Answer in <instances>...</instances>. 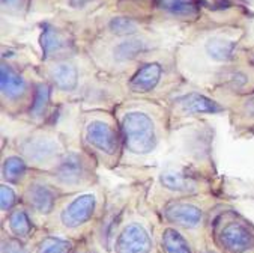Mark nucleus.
<instances>
[{
	"label": "nucleus",
	"instance_id": "f257e3e1",
	"mask_svg": "<svg viewBox=\"0 0 254 253\" xmlns=\"http://www.w3.org/2000/svg\"><path fill=\"white\" fill-rule=\"evenodd\" d=\"M125 146L132 154H149L157 145L155 124L147 113L128 112L122 118Z\"/></svg>",
	"mask_w": 254,
	"mask_h": 253
},
{
	"label": "nucleus",
	"instance_id": "f03ea898",
	"mask_svg": "<svg viewBox=\"0 0 254 253\" xmlns=\"http://www.w3.org/2000/svg\"><path fill=\"white\" fill-rule=\"evenodd\" d=\"M218 243L229 253H247L254 249V232L241 222H229L221 228Z\"/></svg>",
	"mask_w": 254,
	"mask_h": 253
},
{
	"label": "nucleus",
	"instance_id": "7ed1b4c3",
	"mask_svg": "<svg viewBox=\"0 0 254 253\" xmlns=\"http://www.w3.org/2000/svg\"><path fill=\"white\" fill-rule=\"evenodd\" d=\"M96 199L93 194H81L71 200L61 213V222L69 229L84 225L95 213Z\"/></svg>",
	"mask_w": 254,
	"mask_h": 253
},
{
	"label": "nucleus",
	"instance_id": "20e7f679",
	"mask_svg": "<svg viewBox=\"0 0 254 253\" xmlns=\"http://www.w3.org/2000/svg\"><path fill=\"white\" fill-rule=\"evenodd\" d=\"M150 247L149 234L138 223L127 225L116 241V253H149Z\"/></svg>",
	"mask_w": 254,
	"mask_h": 253
},
{
	"label": "nucleus",
	"instance_id": "39448f33",
	"mask_svg": "<svg viewBox=\"0 0 254 253\" xmlns=\"http://www.w3.org/2000/svg\"><path fill=\"white\" fill-rule=\"evenodd\" d=\"M86 140L103 154L113 156L118 151V136L104 121H92L86 127Z\"/></svg>",
	"mask_w": 254,
	"mask_h": 253
},
{
	"label": "nucleus",
	"instance_id": "423d86ee",
	"mask_svg": "<svg viewBox=\"0 0 254 253\" xmlns=\"http://www.w3.org/2000/svg\"><path fill=\"white\" fill-rule=\"evenodd\" d=\"M178 106L181 107V110L184 113L188 115H201V113H220L224 112V107L221 104H218L217 101L200 95L197 92H191L187 93L181 98H178Z\"/></svg>",
	"mask_w": 254,
	"mask_h": 253
},
{
	"label": "nucleus",
	"instance_id": "0eeeda50",
	"mask_svg": "<svg viewBox=\"0 0 254 253\" xmlns=\"http://www.w3.org/2000/svg\"><path fill=\"white\" fill-rule=\"evenodd\" d=\"M161 74H163V68L160 64L157 62H150L143 65L129 80V87L134 92H149L152 89H155L157 84L161 80Z\"/></svg>",
	"mask_w": 254,
	"mask_h": 253
},
{
	"label": "nucleus",
	"instance_id": "6e6552de",
	"mask_svg": "<svg viewBox=\"0 0 254 253\" xmlns=\"http://www.w3.org/2000/svg\"><path fill=\"white\" fill-rule=\"evenodd\" d=\"M21 149L27 159L42 163L58 154V143L47 137H32L21 145Z\"/></svg>",
	"mask_w": 254,
	"mask_h": 253
},
{
	"label": "nucleus",
	"instance_id": "1a4fd4ad",
	"mask_svg": "<svg viewBox=\"0 0 254 253\" xmlns=\"http://www.w3.org/2000/svg\"><path fill=\"white\" fill-rule=\"evenodd\" d=\"M84 172L86 170L81 157L75 153H71L56 168V178L65 185H75L81 182Z\"/></svg>",
	"mask_w": 254,
	"mask_h": 253
},
{
	"label": "nucleus",
	"instance_id": "9d476101",
	"mask_svg": "<svg viewBox=\"0 0 254 253\" xmlns=\"http://www.w3.org/2000/svg\"><path fill=\"white\" fill-rule=\"evenodd\" d=\"M166 217L169 222L184 228H197L201 223V211L191 204H172L166 208Z\"/></svg>",
	"mask_w": 254,
	"mask_h": 253
},
{
	"label": "nucleus",
	"instance_id": "9b49d317",
	"mask_svg": "<svg viewBox=\"0 0 254 253\" xmlns=\"http://www.w3.org/2000/svg\"><path fill=\"white\" fill-rule=\"evenodd\" d=\"M27 204L41 214H48L53 210L56 194L55 191L44 184H32L26 191Z\"/></svg>",
	"mask_w": 254,
	"mask_h": 253
},
{
	"label": "nucleus",
	"instance_id": "f8f14e48",
	"mask_svg": "<svg viewBox=\"0 0 254 253\" xmlns=\"http://www.w3.org/2000/svg\"><path fill=\"white\" fill-rule=\"evenodd\" d=\"M0 87H2V93L8 99H18L26 93V82L24 79L12 70L9 65H2L0 68Z\"/></svg>",
	"mask_w": 254,
	"mask_h": 253
},
{
	"label": "nucleus",
	"instance_id": "ddd939ff",
	"mask_svg": "<svg viewBox=\"0 0 254 253\" xmlns=\"http://www.w3.org/2000/svg\"><path fill=\"white\" fill-rule=\"evenodd\" d=\"M39 41H41V48H42V53H44L45 59L55 58V56L64 53L68 48L66 36L55 27H45L41 33Z\"/></svg>",
	"mask_w": 254,
	"mask_h": 253
},
{
	"label": "nucleus",
	"instance_id": "4468645a",
	"mask_svg": "<svg viewBox=\"0 0 254 253\" xmlns=\"http://www.w3.org/2000/svg\"><path fill=\"white\" fill-rule=\"evenodd\" d=\"M50 77L61 90H74L78 83V71L71 64H59L53 67L50 71Z\"/></svg>",
	"mask_w": 254,
	"mask_h": 253
},
{
	"label": "nucleus",
	"instance_id": "2eb2a0df",
	"mask_svg": "<svg viewBox=\"0 0 254 253\" xmlns=\"http://www.w3.org/2000/svg\"><path fill=\"white\" fill-rule=\"evenodd\" d=\"M157 6L176 17H195L198 14L200 0H157Z\"/></svg>",
	"mask_w": 254,
	"mask_h": 253
},
{
	"label": "nucleus",
	"instance_id": "dca6fc26",
	"mask_svg": "<svg viewBox=\"0 0 254 253\" xmlns=\"http://www.w3.org/2000/svg\"><path fill=\"white\" fill-rule=\"evenodd\" d=\"M236 48V42L224 39V38H212L206 44L208 55L218 62H229L233 59V52Z\"/></svg>",
	"mask_w": 254,
	"mask_h": 253
},
{
	"label": "nucleus",
	"instance_id": "f3484780",
	"mask_svg": "<svg viewBox=\"0 0 254 253\" xmlns=\"http://www.w3.org/2000/svg\"><path fill=\"white\" fill-rule=\"evenodd\" d=\"M163 249L166 253H192L188 241L176 229H166L164 231Z\"/></svg>",
	"mask_w": 254,
	"mask_h": 253
},
{
	"label": "nucleus",
	"instance_id": "a211bd4d",
	"mask_svg": "<svg viewBox=\"0 0 254 253\" xmlns=\"http://www.w3.org/2000/svg\"><path fill=\"white\" fill-rule=\"evenodd\" d=\"M161 182L166 188L175 190V191H190L194 190L195 184L185 175L179 172H166L161 176Z\"/></svg>",
	"mask_w": 254,
	"mask_h": 253
},
{
	"label": "nucleus",
	"instance_id": "6ab92c4d",
	"mask_svg": "<svg viewBox=\"0 0 254 253\" xmlns=\"http://www.w3.org/2000/svg\"><path fill=\"white\" fill-rule=\"evenodd\" d=\"M9 229L18 238H26L32 231L29 216L23 210H17L9 216Z\"/></svg>",
	"mask_w": 254,
	"mask_h": 253
},
{
	"label": "nucleus",
	"instance_id": "aec40b11",
	"mask_svg": "<svg viewBox=\"0 0 254 253\" xmlns=\"http://www.w3.org/2000/svg\"><path fill=\"white\" fill-rule=\"evenodd\" d=\"M48 101H50V87L44 83L38 84L35 90V96H33V103L30 106V115L35 118L42 116L47 110Z\"/></svg>",
	"mask_w": 254,
	"mask_h": 253
},
{
	"label": "nucleus",
	"instance_id": "412c9836",
	"mask_svg": "<svg viewBox=\"0 0 254 253\" xmlns=\"http://www.w3.org/2000/svg\"><path fill=\"white\" fill-rule=\"evenodd\" d=\"M26 173V163L23 159L12 156L8 157L3 163V176L8 181L17 182L18 179L23 178V175Z\"/></svg>",
	"mask_w": 254,
	"mask_h": 253
},
{
	"label": "nucleus",
	"instance_id": "4be33fe9",
	"mask_svg": "<svg viewBox=\"0 0 254 253\" xmlns=\"http://www.w3.org/2000/svg\"><path fill=\"white\" fill-rule=\"evenodd\" d=\"M144 48H146L144 42L138 39H131V41L121 42L115 48V55L119 61H129V59H134L137 55H140Z\"/></svg>",
	"mask_w": 254,
	"mask_h": 253
},
{
	"label": "nucleus",
	"instance_id": "5701e85b",
	"mask_svg": "<svg viewBox=\"0 0 254 253\" xmlns=\"http://www.w3.org/2000/svg\"><path fill=\"white\" fill-rule=\"evenodd\" d=\"M71 243L58 237H47L38 246V253H69Z\"/></svg>",
	"mask_w": 254,
	"mask_h": 253
},
{
	"label": "nucleus",
	"instance_id": "b1692460",
	"mask_svg": "<svg viewBox=\"0 0 254 253\" xmlns=\"http://www.w3.org/2000/svg\"><path fill=\"white\" fill-rule=\"evenodd\" d=\"M109 27H110V30L115 35H121V36L132 35V33L137 32V24L132 20L125 18V17H115V18H112L110 23H109Z\"/></svg>",
	"mask_w": 254,
	"mask_h": 253
},
{
	"label": "nucleus",
	"instance_id": "393cba45",
	"mask_svg": "<svg viewBox=\"0 0 254 253\" xmlns=\"http://www.w3.org/2000/svg\"><path fill=\"white\" fill-rule=\"evenodd\" d=\"M0 197H2V210L3 211H8L11 210L14 205H15V202H17V196L14 193V190L8 185H2V188H0Z\"/></svg>",
	"mask_w": 254,
	"mask_h": 253
},
{
	"label": "nucleus",
	"instance_id": "a878e982",
	"mask_svg": "<svg viewBox=\"0 0 254 253\" xmlns=\"http://www.w3.org/2000/svg\"><path fill=\"white\" fill-rule=\"evenodd\" d=\"M226 83H229L232 87H241V86H244L245 83H247V77L242 74V73H232L229 77H227V80H226Z\"/></svg>",
	"mask_w": 254,
	"mask_h": 253
},
{
	"label": "nucleus",
	"instance_id": "bb28decb",
	"mask_svg": "<svg viewBox=\"0 0 254 253\" xmlns=\"http://www.w3.org/2000/svg\"><path fill=\"white\" fill-rule=\"evenodd\" d=\"M3 253H24V249L21 247V244L15 240H9L3 243Z\"/></svg>",
	"mask_w": 254,
	"mask_h": 253
},
{
	"label": "nucleus",
	"instance_id": "cd10ccee",
	"mask_svg": "<svg viewBox=\"0 0 254 253\" xmlns=\"http://www.w3.org/2000/svg\"><path fill=\"white\" fill-rule=\"evenodd\" d=\"M244 112L247 116L250 118H254V95L248 96L245 99V103H244Z\"/></svg>",
	"mask_w": 254,
	"mask_h": 253
},
{
	"label": "nucleus",
	"instance_id": "c85d7f7f",
	"mask_svg": "<svg viewBox=\"0 0 254 253\" xmlns=\"http://www.w3.org/2000/svg\"><path fill=\"white\" fill-rule=\"evenodd\" d=\"M89 2H92V0H69V5L72 8H83L86 6Z\"/></svg>",
	"mask_w": 254,
	"mask_h": 253
},
{
	"label": "nucleus",
	"instance_id": "c756f323",
	"mask_svg": "<svg viewBox=\"0 0 254 253\" xmlns=\"http://www.w3.org/2000/svg\"><path fill=\"white\" fill-rule=\"evenodd\" d=\"M3 6H20L21 0H2Z\"/></svg>",
	"mask_w": 254,
	"mask_h": 253
},
{
	"label": "nucleus",
	"instance_id": "7c9ffc66",
	"mask_svg": "<svg viewBox=\"0 0 254 253\" xmlns=\"http://www.w3.org/2000/svg\"><path fill=\"white\" fill-rule=\"evenodd\" d=\"M250 64H251V65H253V68H254V53L250 56Z\"/></svg>",
	"mask_w": 254,
	"mask_h": 253
},
{
	"label": "nucleus",
	"instance_id": "2f4dec72",
	"mask_svg": "<svg viewBox=\"0 0 254 253\" xmlns=\"http://www.w3.org/2000/svg\"><path fill=\"white\" fill-rule=\"evenodd\" d=\"M81 253H87V252H81Z\"/></svg>",
	"mask_w": 254,
	"mask_h": 253
}]
</instances>
